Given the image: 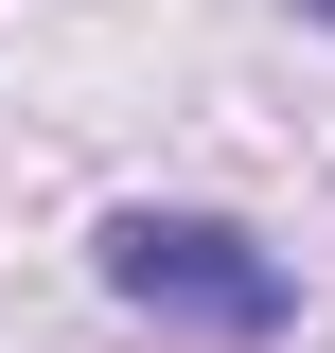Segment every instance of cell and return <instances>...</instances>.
Returning <instances> with one entry per match:
<instances>
[{
    "label": "cell",
    "instance_id": "1",
    "mask_svg": "<svg viewBox=\"0 0 335 353\" xmlns=\"http://www.w3.org/2000/svg\"><path fill=\"white\" fill-rule=\"evenodd\" d=\"M88 248H106V301H124V318H159V336L265 353V336L300 318V265L265 248V230H230V212H106Z\"/></svg>",
    "mask_w": 335,
    "mask_h": 353
},
{
    "label": "cell",
    "instance_id": "2",
    "mask_svg": "<svg viewBox=\"0 0 335 353\" xmlns=\"http://www.w3.org/2000/svg\"><path fill=\"white\" fill-rule=\"evenodd\" d=\"M318 18H335V0H318Z\"/></svg>",
    "mask_w": 335,
    "mask_h": 353
}]
</instances>
